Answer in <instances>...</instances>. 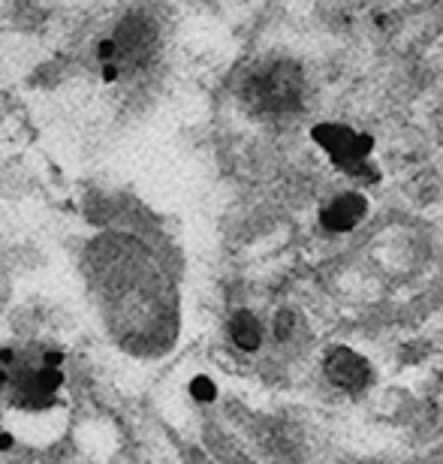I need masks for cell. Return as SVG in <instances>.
<instances>
[{
  "instance_id": "6da1fadb",
  "label": "cell",
  "mask_w": 443,
  "mask_h": 464,
  "mask_svg": "<svg viewBox=\"0 0 443 464\" xmlns=\"http://www.w3.org/2000/svg\"><path fill=\"white\" fill-rule=\"evenodd\" d=\"M247 103L263 115H290L302 103V72L287 61L260 70L247 82Z\"/></svg>"
},
{
  "instance_id": "7a4b0ae2",
  "label": "cell",
  "mask_w": 443,
  "mask_h": 464,
  "mask_svg": "<svg viewBox=\"0 0 443 464\" xmlns=\"http://www.w3.org/2000/svg\"><path fill=\"white\" fill-rule=\"evenodd\" d=\"M313 139L326 148L329 157L341 166V169H347V172L365 169V157L371 151V139L368 136H359L341 124H323L313 130Z\"/></svg>"
},
{
  "instance_id": "3957f363",
  "label": "cell",
  "mask_w": 443,
  "mask_h": 464,
  "mask_svg": "<svg viewBox=\"0 0 443 464\" xmlns=\"http://www.w3.org/2000/svg\"><path fill=\"white\" fill-rule=\"evenodd\" d=\"M323 371H326L329 383L344 392H362L371 383V365L350 347H332L323 359Z\"/></svg>"
},
{
  "instance_id": "277c9868",
  "label": "cell",
  "mask_w": 443,
  "mask_h": 464,
  "mask_svg": "<svg viewBox=\"0 0 443 464\" xmlns=\"http://www.w3.org/2000/svg\"><path fill=\"white\" fill-rule=\"evenodd\" d=\"M365 208H368V202L359 197V193H344V197H338L335 202H329L326 211L320 215V224L329 232H350L365 218Z\"/></svg>"
},
{
  "instance_id": "5b68a950",
  "label": "cell",
  "mask_w": 443,
  "mask_h": 464,
  "mask_svg": "<svg viewBox=\"0 0 443 464\" xmlns=\"http://www.w3.org/2000/svg\"><path fill=\"white\" fill-rule=\"evenodd\" d=\"M229 338H233L236 347L245 350V353L260 350V344H263V326H260V320H256L254 314H247V311H238L236 317L229 320Z\"/></svg>"
},
{
  "instance_id": "8992f818",
  "label": "cell",
  "mask_w": 443,
  "mask_h": 464,
  "mask_svg": "<svg viewBox=\"0 0 443 464\" xmlns=\"http://www.w3.org/2000/svg\"><path fill=\"white\" fill-rule=\"evenodd\" d=\"M193 392H197V395H202V398H208V395H211V386H206V383H202V380H199V383L193 386Z\"/></svg>"
}]
</instances>
